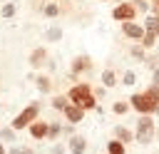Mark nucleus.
<instances>
[{
	"instance_id": "nucleus-4",
	"label": "nucleus",
	"mask_w": 159,
	"mask_h": 154,
	"mask_svg": "<svg viewBox=\"0 0 159 154\" xmlns=\"http://www.w3.org/2000/svg\"><path fill=\"white\" fill-rule=\"evenodd\" d=\"M40 112H42V104H40V102H30L17 117H12L10 127H12L15 132H22V129H27L35 119H40Z\"/></svg>"
},
{
	"instance_id": "nucleus-37",
	"label": "nucleus",
	"mask_w": 159,
	"mask_h": 154,
	"mask_svg": "<svg viewBox=\"0 0 159 154\" xmlns=\"http://www.w3.org/2000/svg\"><path fill=\"white\" fill-rule=\"evenodd\" d=\"M99 2H109V0H99Z\"/></svg>"
},
{
	"instance_id": "nucleus-20",
	"label": "nucleus",
	"mask_w": 159,
	"mask_h": 154,
	"mask_svg": "<svg viewBox=\"0 0 159 154\" xmlns=\"http://www.w3.org/2000/svg\"><path fill=\"white\" fill-rule=\"evenodd\" d=\"M62 127H65V124H60V122H50V134H47V139H50L52 144H55V142H60V137L65 134V132H62Z\"/></svg>"
},
{
	"instance_id": "nucleus-15",
	"label": "nucleus",
	"mask_w": 159,
	"mask_h": 154,
	"mask_svg": "<svg viewBox=\"0 0 159 154\" xmlns=\"http://www.w3.org/2000/svg\"><path fill=\"white\" fill-rule=\"evenodd\" d=\"M142 25H144V30H147V32H154V35L159 37V12H152V15H147Z\"/></svg>"
},
{
	"instance_id": "nucleus-35",
	"label": "nucleus",
	"mask_w": 159,
	"mask_h": 154,
	"mask_svg": "<svg viewBox=\"0 0 159 154\" xmlns=\"http://www.w3.org/2000/svg\"><path fill=\"white\" fill-rule=\"evenodd\" d=\"M154 117H157V122H159V107H157V112H154Z\"/></svg>"
},
{
	"instance_id": "nucleus-33",
	"label": "nucleus",
	"mask_w": 159,
	"mask_h": 154,
	"mask_svg": "<svg viewBox=\"0 0 159 154\" xmlns=\"http://www.w3.org/2000/svg\"><path fill=\"white\" fill-rule=\"evenodd\" d=\"M152 2V12H159V0H149Z\"/></svg>"
},
{
	"instance_id": "nucleus-40",
	"label": "nucleus",
	"mask_w": 159,
	"mask_h": 154,
	"mask_svg": "<svg viewBox=\"0 0 159 154\" xmlns=\"http://www.w3.org/2000/svg\"><path fill=\"white\" fill-rule=\"evenodd\" d=\"M104 154H107V152H104Z\"/></svg>"
},
{
	"instance_id": "nucleus-3",
	"label": "nucleus",
	"mask_w": 159,
	"mask_h": 154,
	"mask_svg": "<svg viewBox=\"0 0 159 154\" xmlns=\"http://www.w3.org/2000/svg\"><path fill=\"white\" fill-rule=\"evenodd\" d=\"M157 139V117L154 114H139L134 124V142L139 147H149Z\"/></svg>"
},
{
	"instance_id": "nucleus-28",
	"label": "nucleus",
	"mask_w": 159,
	"mask_h": 154,
	"mask_svg": "<svg viewBox=\"0 0 159 154\" xmlns=\"http://www.w3.org/2000/svg\"><path fill=\"white\" fill-rule=\"evenodd\" d=\"M50 154H70V152H67V144L55 142V144H52V149H50Z\"/></svg>"
},
{
	"instance_id": "nucleus-5",
	"label": "nucleus",
	"mask_w": 159,
	"mask_h": 154,
	"mask_svg": "<svg viewBox=\"0 0 159 154\" xmlns=\"http://www.w3.org/2000/svg\"><path fill=\"white\" fill-rule=\"evenodd\" d=\"M134 17H137V7L132 5V0L117 2V5L112 7V20H117V22H129V20H134Z\"/></svg>"
},
{
	"instance_id": "nucleus-22",
	"label": "nucleus",
	"mask_w": 159,
	"mask_h": 154,
	"mask_svg": "<svg viewBox=\"0 0 159 154\" xmlns=\"http://www.w3.org/2000/svg\"><path fill=\"white\" fill-rule=\"evenodd\" d=\"M42 15H45V17H57V15H60V5H57V2H47V5L42 7Z\"/></svg>"
},
{
	"instance_id": "nucleus-2",
	"label": "nucleus",
	"mask_w": 159,
	"mask_h": 154,
	"mask_svg": "<svg viewBox=\"0 0 159 154\" xmlns=\"http://www.w3.org/2000/svg\"><path fill=\"white\" fill-rule=\"evenodd\" d=\"M65 94L70 97L72 104L82 107L84 112H92V109L99 107V104H97V97H94V89H92V84H87V82H77V84H72Z\"/></svg>"
},
{
	"instance_id": "nucleus-21",
	"label": "nucleus",
	"mask_w": 159,
	"mask_h": 154,
	"mask_svg": "<svg viewBox=\"0 0 159 154\" xmlns=\"http://www.w3.org/2000/svg\"><path fill=\"white\" fill-rule=\"evenodd\" d=\"M129 55H132V60H139V62H147V50L139 45V42H134L132 47H129Z\"/></svg>"
},
{
	"instance_id": "nucleus-29",
	"label": "nucleus",
	"mask_w": 159,
	"mask_h": 154,
	"mask_svg": "<svg viewBox=\"0 0 159 154\" xmlns=\"http://www.w3.org/2000/svg\"><path fill=\"white\" fill-rule=\"evenodd\" d=\"M147 67L149 70H157L159 67V52L157 55H147Z\"/></svg>"
},
{
	"instance_id": "nucleus-9",
	"label": "nucleus",
	"mask_w": 159,
	"mask_h": 154,
	"mask_svg": "<svg viewBox=\"0 0 159 154\" xmlns=\"http://www.w3.org/2000/svg\"><path fill=\"white\" fill-rule=\"evenodd\" d=\"M87 147H89V142H87L84 134H72V137H67V152H70V154H87Z\"/></svg>"
},
{
	"instance_id": "nucleus-34",
	"label": "nucleus",
	"mask_w": 159,
	"mask_h": 154,
	"mask_svg": "<svg viewBox=\"0 0 159 154\" xmlns=\"http://www.w3.org/2000/svg\"><path fill=\"white\" fill-rule=\"evenodd\" d=\"M0 154H7V147H5L2 142H0Z\"/></svg>"
},
{
	"instance_id": "nucleus-23",
	"label": "nucleus",
	"mask_w": 159,
	"mask_h": 154,
	"mask_svg": "<svg viewBox=\"0 0 159 154\" xmlns=\"http://www.w3.org/2000/svg\"><path fill=\"white\" fill-rule=\"evenodd\" d=\"M122 84H124V87H134V84H137V72H134V70H127V72L122 75Z\"/></svg>"
},
{
	"instance_id": "nucleus-30",
	"label": "nucleus",
	"mask_w": 159,
	"mask_h": 154,
	"mask_svg": "<svg viewBox=\"0 0 159 154\" xmlns=\"http://www.w3.org/2000/svg\"><path fill=\"white\" fill-rule=\"evenodd\" d=\"M7 154H35V149H30V147H12V149H7Z\"/></svg>"
},
{
	"instance_id": "nucleus-7",
	"label": "nucleus",
	"mask_w": 159,
	"mask_h": 154,
	"mask_svg": "<svg viewBox=\"0 0 159 154\" xmlns=\"http://www.w3.org/2000/svg\"><path fill=\"white\" fill-rule=\"evenodd\" d=\"M92 65H94V62H92V57H89V55H77V57L70 62V75H77V77H80V75L89 72V70H92Z\"/></svg>"
},
{
	"instance_id": "nucleus-26",
	"label": "nucleus",
	"mask_w": 159,
	"mask_h": 154,
	"mask_svg": "<svg viewBox=\"0 0 159 154\" xmlns=\"http://www.w3.org/2000/svg\"><path fill=\"white\" fill-rule=\"evenodd\" d=\"M15 12H17L15 2H5V5H2V10H0V15H2V17H7V20H10V17H15Z\"/></svg>"
},
{
	"instance_id": "nucleus-31",
	"label": "nucleus",
	"mask_w": 159,
	"mask_h": 154,
	"mask_svg": "<svg viewBox=\"0 0 159 154\" xmlns=\"http://www.w3.org/2000/svg\"><path fill=\"white\" fill-rule=\"evenodd\" d=\"M104 94H107V87H97V89H94V97H97V99H102Z\"/></svg>"
},
{
	"instance_id": "nucleus-17",
	"label": "nucleus",
	"mask_w": 159,
	"mask_h": 154,
	"mask_svg": "<svg viewBox=\"0 0 159 154\" xmlns=\"http://www.w3.org/2000/svg\"><path fill=\"white\" fill-rule=\"evenodd\" d=\"M104 152H107V154H127V144H122L119 139H114V137H112V139L107 142Z\"/></svg>"
},
{
	"instance_id": "nucleus-12",
	"label": "nucleus",
	"mask_w": 159,
	"mask_h": 154,
	"mask_svg": "<svg viewBox=\"0 0 159 154\" xmlns=\"http://www.w3.org/2000/svg\"><path fill=\"white\" fill-rule=\"evenodd\" d=\"M112 137H114V139H119V142H122V144H127V147L134 142V132H132L129 127H124V124L112 127Z\"/></svg>"
},
{
	"instance_id": "nucleus-16",
	"label": "nucleus",
	"mask_w": 159,
	"mask_h": 154,
	"mask_svg": "<svg viewBox=\"0 0 159 154\" xmlns=\"http://www.w3.org/2000/svg\"><path fill=\"white\" fill-rule=\"evenodd\" d=\"M67 104H70V97H67V94H52V99H50V107H52L55 112H60V114L65 112Z\"/></svg>"
},
{
	"instance_id": "nucleus-11",
	"label": "nucleus",
	"mask_w": 159,
	"mask_h": 154,
	"mask_svg": "<svg viewBox=\"0 0 159 154\" xmlns=\"http://www.w3.org/2000/svg\"><path fill=\"white\" fill-rule=\"evenodd\" d=\"M47 62H50V57H47V50H45V47H35V50L30 52V65H32V70H42V67H47Z\"/></svg>"
},
{
	"instance_id": "nucleus-14",
	"label": "nucleus",
	"mask_w": 159,
	"mask_h": 154,
	"mask_svg": "<svg viewBox=\"0 0 159 154\" xmlns=\"http://www.w3.org/2000/svg\"><path fill=\"white\" fill-rule=\"evenodd\" d=\"M99 82H102V87H114L117 82H119V77H117V72L112 70V67H107V70H102V75H99Z\"/></svg>"
},
{
	"instance_id": "nucleus-36",
	"label": "nucleus",
	"mask_w": 159,
	"mask_h": 154,
	"mask_svg": "<svg viewBox=\"0 0 159 154\" xmlns=\"http://www.w3.org/2000/svg\"><path fill=\"white\" fill-rule=\"evenodd\" d=\"M157 139H159V122H157Z\"/></svg>"
},
{
	"instance_id": "nucleus-32",
	"label": "nucleus",
	"mask_w": 159,
	"mask_h": 154,
	"mask_svg": "<svg viewBox=\"0 0 159 154\" xmlns=\"http://www.w3.org/2000/svg\"><path fill=\"white\" fill-rule=\"evenodd\" d=\"M152 84H157V87H159V67H157V70H152Z\"/></svg>"
},
{
	"instance_id": "nucleus-18",
	"label": "nucleus",
	"mask_w": 159,
	"mask_h": 154,
	"mask_svg": "<svg viewBox=\"0 0 159 154\" xmlns=\"http://www.w3.org/2000/svg\"><path fill=\"white\" fill-rule=\"evenodd\" d=\"M129 109H132L129 99H117V102L112 104V114H117V117H124V114H129Z\"/></svg>"
},
{
	"instance_id": "nucleus-39",
	"label": "nucleus",
	"mask_w": 159,
	"mask_h": 154,
	"mask_svg": "<svg viewBox=\"0 0 159 154\" xmlns=\"http://www.w3.org/2000/svg\"><path fill=\"white\" fill-rule=\"evenodd\" d=\"M154 154H159V152H154Z\"/></svg>"
},
{
	"instance_id": "nucleus-24",
	"label": "nucleus",
	"mask_w": 159,
	"mask_h": 154,
	"mask_svg": "<svg viewBox=\"0 0 159 154\" xmlns=\"http://www.w3.org/2000/svg\"><path fill=\"white\" fill-rule=\"evenodd\" d=\"M132 5H134L137 12H142V15L152 12V2H149V0H132Z\"/></svg>"
},
{
	"instance_id": "nucleus-19",
	"label": "nucleus",
	"mask_w": 159,
	"mask_h": 154,
	"mask_svg": "<svg viewBox=\"0 0 159 154\" xmlns=\"http://www.w3.org/2000/svg\"><path fill=\"white\" fill-rule=\"evenodd\" d=\"M0 142L2 144H15L17 142V132L12 127H0Z\"/></svg>"
},
{
	"instance_id": "nucleus-1",
	"label": "nucleus",
	"mask_w": 159,
	"mask_h": 154,
	"mask_svg": "<svg viewBox=\"0 0 159 154\" xmlns=\"http://www.w3.org/2000/svg\"><path fill=\"white\" fill-rule=\"evenodd\" d=\"M129 104L137 114H154L159 107V87L149 82V87H144L142 92H134L129 97Z\"/></svg>"
},
{
	"instance_id": "nucleus-25",
	"label": "nucleus",
	"mask_w": 159,
	"mask_h": 154,
	"mask_svg": "<svg viewBox=\"0 0 159 154\" xmlns=\"http://www.w3.org/2000/svg\"><path fill=\"white\" fill-rule=\"evenodd\" d=\"M139 45H142L144 50H152V47L157 45V35H154V32H147V35L142 37V42H139Z\"/></svg>"
},
{
	"instance_id": "nucleus-6",
	"label": "nucleus",
	"mask_w": 159,
	"mask_h": 154,
	"mask_svg": "<svg viewBox=\"0 0 159 154\" xmlns=\"http://www.w3.org/2000/svg\"><path fill=\"white\" fill-rule=\"evenodd\" d=\"M122 35H124L127 40H132V42H142V37L147 35V30H144L142 22L129 20V22H122Z\"/></svg>"
},
{
	"instance_id": "nucleus-27",
	"label": "nucleus",
	"mask_w": 159,
	"mask_h": 154,
	"mask_svg": "<svg viewBox=\"0 0 159 154\" xmlns=\"http://www.w3.org/2000/svg\"><path fill=\"white\" fill-rule=\"evenodd\" d=\"M45 37H47L50 42H57V40L62 37V30H60V27H50V30L45 32Z\"/></svg>"
},
{
	"instance_id": "nucleus-8",
	"label": "nucleus",
	"mask_w": 159,
	"mask_h": 154,
	"mask_svg": "<svg viewBox=\"0 0 159 154\" xmlns=\"http://www.w3.org/2000/svg\"><path fill=\"white\" fill-rule=\"evenodd\" d=\"M27 134H30L35 142L47 139V134H50V122H47V119H35V122L27 127Z\"/></svg>"
},
{
	"instance_id": "nucleus-13",
	"label": "nucleus",
	"mask_w": 159,
	"mask_h": 154,
	"mask_svg": "<svg viewBox=\"0 0 159 154\" xmlns=\"http://www.w3.org/2000/svg\"><path fill=\"white\" fill-rule=\"evenodd\" d=\"M32 79H35L40 94H50V92H52V79H50V75H32Z\"/></svg>"
},
{
	"instance_id": "nucleus-38",
	"label": "nucleus",
	"mask_w": 159,
	"mask_h": 154,
	"mask_svg": "<svg viewBox=\"0 0 159 154\" xmlns=\"http://www.w3.org/2000/svg\"><path fill=\"white\" fill-rule=\"evenodd\" d=\"M117 2H124V0H117Z\"/></svg>"
},
{
	"instance_id": "nucleus-10",
	"label": "nucleus",
	"mask_w": 159,
	"mask_h": 154,
	"mask_svg": "<svg viewBox=\"0 0 159 154\" xmlns=\"http://www.w3.org/2000/svg\"><path fill=\"white\" fill-rule=\"evenodd\" d=\"M84 114H87V112H84L82 107H77V104H72V102H70V104L65 107V112H62V117H65V122H70V124H75V127H77V124H80V122L84 119Z\"/></svg>"
}]
</instances>
